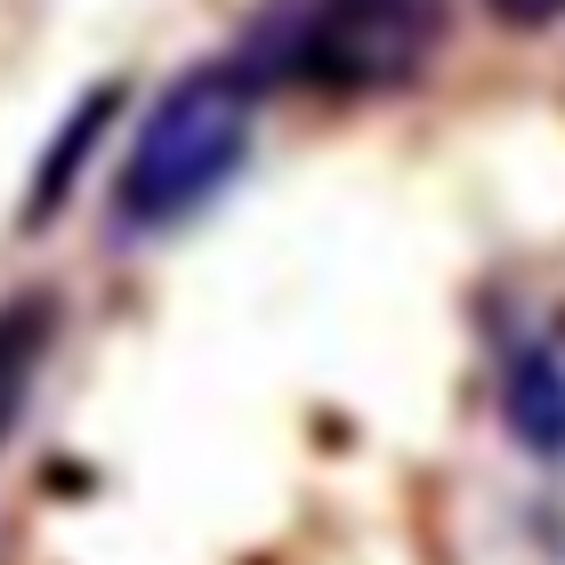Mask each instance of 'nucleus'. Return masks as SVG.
Wrapping results in <instances>:
<instances>
[{
    "mask_svg": "<svg viewBox=\"0 0 565 565\" xmlns=\"http://www.w3.org/2000/svg\"><path fill=\"white\" fill-rule=\"evenodd\" d=\"M259 65L211 57L186 65L178 82L146 106L130 153L114 170V235H178L186 218H202L211 202L243 178L250 162V121H259Z\"/></svg>",
    "mask_w": 565,
    "mask_h": 565,
    "instance_id": "obj_1",
    "label": "nucleus"
},
{
    "mask_svg": "<svg viewBox=\"0 0 565 565\" xmlns=\"http://www.w3.org/2000/svg\"><path fill=\"white\" fill-rule=\"evenodd\" d=\"M445 41V0H316L282 41V73L340 97L413 89Z\"/></svg>",
    "mask_w": 565,
    "mask_h": 565,
    "instance_id": "obj_2",
    "label": "nucleus"
},
{
    "mask_svg": "<svg viewBox=\"0 0 565 565\" xmlns=\"http://www.w3.org/2000/svg\"><path fill=\"white\" fill-rule=\"evenodd\" d=\"M501 428L533 460H565V355L550 340H518L501 364Z\"/></svg>",
    "mask_w": 565,
    "mask_h": 565,
    "instance_id": "obj_3",
    "label": "nucleus"
},
{
    "mask_svg": "<svg viewBox=\"0 0 565 565\" xmlns=\"http://www.w3.org/2000/svg\"><path fill=\"white\" fill-rule=\"evenodd\" d=\"M65 331V299L57 291H17L0 299V445L24 428V404L41 388V364Z\"/></svg>",
    "mask_w": 565,
    "mask_h": 565,
    "instance_id": "obj_4",
    "label": "nucleus"
},
{
    "mask_svg": "<svg viewBox=\"0 0 565 565\" xmlns=\"http://www.w3.org/2000/svg\"><path fill=\"white\" fill-rule=\"evenodd\" d=\"M114 114H121V82H89V89H82V106L57 121V138H49L41 170H33V186H24V235H41V226L73 202V178H82L89 146L114 130Z\"/></svg>",
    "mask_w": 565,
    "mask_h": 565,
    "instance_id": "obj_5",
    "label": "nucleus"
},
{
    "mask_svg": "<svg viewBox=\"0 0 565 565\" xmlns=\"http://www.w3.org/2000/svg\"><path fill=\"white\" fill-rule=\"evenodd\" d=\"M484 17L509 33H550V24H565V0H484Z\"/></svg>",
    "mask_w": 565,
    "mask_h": 565,
    "instance_id": "obj_6",
    "label": "nucleus"
},
{
    "mask_svg": "<svg viewBox=\"0 0 565 565\" xmlns=\"http://www.w3.org/2000/svg\"><path fill=\"white\" fill-rule=\"evenodd\" d=\"M557 348H565V316H557Z\"/></svg>",
    "mask_w": 565,
    "mask_h": 565,
    "instance_id": "obj_7",
    "label": "nucleus"
}]
</instances>
